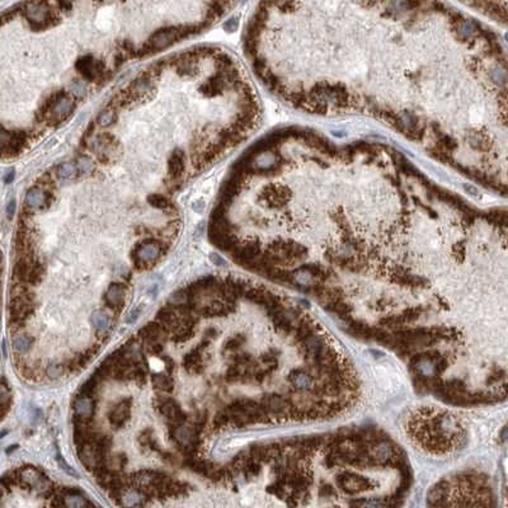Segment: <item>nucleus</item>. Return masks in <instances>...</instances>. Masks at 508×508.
<instances>
[{
	"instance_id": "nucleus-1",
	"label": "nucleus",
	"mask_w": 508,
	"mask_h": 508,
	"mask_svg": "<svg viewBox=\"0 0 508 508\" xmlns=\"http://www.w3.org/2000/svg\"><path fill=\"white\" fill-rule=\"evenodd\" d=\"M438 0H421L381 37L325 35L304 44L251 36L272 91L314 113H366L480 182L506 170L507 73L497 36L464 18L444 35L417 23Z\"/></svg>"
},
{
	"instance_id": "nucleus-2",
	"label": "nucleus",
	"mask_w": 508,
	"mask_h": 508,
	"mask_svg": "<svg viewBox=\"0 0 508 508\" xmlns=\"http://www.w3.org/2000/svg\"><path fill=\"white\" fill-rule=\"evenodd\" d=\"M159 412L167 418L172 426H179L186 421V414L182 412L179 406L170 398H159L158 400Z\"/></svg>"
},
{
	"instance_id": "nucleus-3",
	"label": "nucleus",
	"mask_w": 508,
	"mask_h": 508,
	"mask_svg": "<svg viewBox=\"0 0 508 508\" xmlns=\"http://www.w3.org/2000/svg\"><path fill=\"white\" fill-rule=\"evenodd\" d=\"M179 35H181L179 29L174 28V27H167V28L159 29L158 32L150 38L149 49L158 50V49H164V47L169 46L175 40H178Z\"/></svg>"
},
{
	"instance_id": "nucleus-4",
	"label": "nucleus",
	"mask_w": 508,
	"mask_h": 508,
	"mask_svg": "<svg viewBox=\"0 0 508 508\" xmlns=\"http://www.w3.org/2000/svg\"><path fill=\"white\" fill-rule=\"evenodd\" d=\"M131 413V399H122L120 403L114 406L109 413V422L114 428H120L127 422Z\"/></svg>"
},
{
	"instance_id": "nucleus-5",
	"label": "nucleus",
	"mask_w": 508,
	"mask_h": 508,
	"mask_svg": "<svg viewBox=\"0 0 508 508\" xmlns=\"http://www.w3.org/2000/svg\"><path fill=\"white\" fill-rule=\"evenodd\" d=\"M160 254V246L158 242H145L141 246L138 247L136 252V259L138 264H149V263L155 262L159 258Z\"/></svg>"
},
{
	"instance_id": "nucleus-6",
	"label": "nucleus",
	"mask_w": 508,
	"mask_h": 508,
	"mask_svg": "<svg viewBox=\"0 0 508 508\" xmlns=\"http://www.w3.org/2000/svg\"><path fill=\"white\" fill-rule=\"evenodd\" d=\"M126 290L120 283H112L105 292V303L111 309L120 310L125 304Z\"/></svg>"
},
{
	"instance_id": "nucleus-7",
	"label": "nucleus",
	"mask_w": 508,
	"mask_h": 508,
	"mask_svg": "<svg viewBox=\"0 0 508 508\" xmlns=\"http://www.w3.org/2000/svg\"><path fill=\"white\" fill-rule=\"evenodd\" d=\"M74 410H75L76 421L89 422L93 417L94 404L91 398L79 397V399L74 404Z\"/></svg>"
},
{
	"instance_id": "nucleus-8",
	"label": "nucleus",
	"mask_w": 508,
	"mask_h": 508,
	"mask_svg": "<svg viewBox=\"0 0 508 508\" xmlns=\"http://www.w3.org/2000/svg\"><path fill=\"white\" fill-rule=\"evenodd\" d=\"M74 111V102L69 97H61L55 101L53 105L50 108V113L52 114V118L62 120L67 117L71 112Z\"/></svg>"
},
{
	"instance_id": "nucleus-9",
	"label": "nucleus",
	"mask_w": 508,
	"mask_h": 508,
	"mask_svg": "<svg viewBox=\"0 0 508 508\" xmlns=\"http://www.w3.org/2000/svg\"><path fill=\"white\" fill-rule=\"evenodd\" d=\"M140 337L144 339V341H158L161 342L165 336H167V332L159 324L158 321H152V323H149L146 324L143 329L140 330Z\"/></svg>"
},
{
	"instance_id": "nucleus-10",
	"label": "nucleus",
	"mask_w": 508,
	"mask_h": 508,
	"mask_svg": "<svg viewBox=\"0 0 508 508\" xmlns=\"http://www.w3.org/2000/svg\"><path fill=\"white\" fill-rule=\"evenodd\" d=\"M184 367L188 372L191 374H199L201 372L202 367V357L201 352H200V348H196L193 350L191 354H188L187 356L184 357Z\"/></svg>"
},
{
	"instance_id": "nucleus-11",
	"label": "nucleus",
	"mask_w": 508,
	"mask_h": 508,
	"mask_svg": "<svg viewBox=\"0 0 508 508\" xmlns=\"http://www.w3.org/2000/svg\"><path fill=\"white\" fill-rule=\"evenodd\" d=\"M47 195L45 191L40 188H32L29 190L26 196V203L29 208H41L46 203Z\"/></svg>"
},
{
	"instance_id": "nucleus-12",
	"label": "nucleus",
	"mask_w": 508,
	"mask_h": 508,
	"mask_svg": "<svg viewBox=\"0 0 508 508\" xmlns=\"http://www.w3.org/2000/svg\"><path fill=\"white\" fill-rule=\"evenodd\" d=\"M152 385L161 392H172L173 380L167 374H154L152 377Z\"/></svg>"
},
{
	"instance_id": "nucleus-13",
	"label": "nucleus",
	"mask_w": 508,
	"mask_h": 508,
	"mask_svg": "<svg viewBox=\"0 0 508 508\" xmlns=\"http://www.w3.org/2000/svg\"><path fill=\"white\" fill-rule=\"evenodd\" d=\"M91 320H92V324L94 325V328H96L97 330L108 329L109 323H111L108 315H107L104 311H101V310H98V311H94L93 314H92Z\"/></svg>"
},
{
	"instance_id": "nucleus-14",
	"label": "nucleus",
	"mask_w": 508,
	"mask_h": 508,
	"mask_svg": "<svg viewBox=\"0 0 508 508\" xmlns=\"http://www.w3.org/2000/svg\"><path fill=\"white\" fill-rule=\"evenodd\" d=\"M33 339L28 336H17L13 339V347L17 351L18 354L24 355L27 354L31 347H32Z\"/></svg>"
},
{
	"instance_id": "nucleus-15",
	"label": "nucleus",
	"mask_w": 508,
	"mask_h": 508,
	"mask_svg": "<svg viewBox=\"0 0 508 508\" xmlns=\"http://www.w3.org/2000/svg\"><path fill=\"white\" fill-rule=\"evenodd\" d=\"M100 380H101V377L98 376L97 374H94L91 379L88 380L87 383L83 384L82 388H80V390H79L80 397L91 398L92 395L94 394V392H96V389H97V386H98Z\"/></svg>"
},
{
	"instance_id": "nucleus-16",
	"label": "nucleus",
	"mask_w": 508,
	"mask_h": 508,
	"mask_svg": "<svg viewBox=\"0 0 508 508\" xmlns=\"http://www.w3.org/2000/svg\"><path fill=\"white\" fill-rule=\"evenodd\" d=\"M201 312L203 314L204 316H219V315H224V314H225L226 307H225V305L221 304V303H219V301H215V303H212L211 305L204 306L203 309L201 310Z\"/></svg>"
},
{
	"instance_id": "nucleus-17",
	"label": "nucleus",
	"mask_w": 508,
	"mask_h": 508,
	"mask_svg": "<svg viewBox=\"0 0 508 508\" xmlns=\"http://www.w3.org/2000/svg\"><path fill=\"white\" fill-rule=\"evenodd\" d=\"M74 172H75V169H74V167L71 164H64V165H61L60 169H58L57 177L60 181H67V179H70L71 177H73Z\"/></svg>"
},
{
	"instance_id": "nucleus-18",
	"label": "nucleus",
	"mask_w": 508,
	"mask_h": 508,
	"mask_svg": "<svg viewBox=\"0 0 508 508\" xmlns=\"http://www.w3.org/2000/svg\"><path fill=\"white\" fill-rule=\"evenodd\" d=\"M146 350L149 351L152 355H155V356H159L163 351V346H161V342L158 341H145Z\"/></svg>"
},
{
	"instance_id": "nucleus-19",
	"label": "nucleus",
	"mask_w": 508,
	"mask_h": 508,
	"mask_svg": "<svg viewBox=\"0 0 508 508\" xmlns=\"http://www.w3.org/2000/svg\"><path fill=\"white\" fill-rule=\"evenodd\" d=\"M98 121H100V125L102 126V127H107V126H109L114 121L113 112H112V111H104L100 116Z\"/></svg>"
},
{
	"instance_id": "nucleus-20",
	"label": "nucleus",
	"mask_w": 508,
	"mask_h": 508,
	"mask_svg": "<svg viewBox=\"0 0 508 508\" xmlns=\"http://www.w3.org/2000/svg\"><path fill=\"white\" fill-rule=\"evenodd\" d=\"M141 310H143V307H141V306L140 307H139V306L135 307V309L132 310V311L129 314V316H127L126 321H127V323H134V321L139 318V315H140Z\"/></svg>"
},
{
	"instance_id": "nucleus-21",
	"label": "nucleus",
	"mask_w": 508,
	"mask_h": 508,
	"mask_svg": "<svg viewBox=\"0 0 508 508\" xmlns=\"http://www.w3.org/2000/svg\"><path fill=\"white\" fill-rule=\"evenodd\" d=\"M14 210H15V202L10 201L8 203V206H6V215H8V219H12L13 215H14Z\"/></svg>"
},
{
	"instance_id": "nucleus-22",
	"label": "nucleus",
	"mask_w": 508,
	"mask_h": 508,
	"mask_svg": "<svg viewBox=\"0 0 508 508\" xmlns=\"http://www.w3.org/2000/svg\"><path fill=\"white\" fill-rule=\"evenodd\" d=\"M13 177H14V172H10V173H9V174L6 175V177H5V182H8V183H9V182H12Z\"/></svg>"
},
{
	"instance_id": "nucleus-23",
	"label": "nucleus",
	"mask_w": 508,
	"mask_h": 508,
	"mask_svg": "<svg viewBox=\"0 0 508 508\" xmlns=\"http://www.w3.org/2000/svg\"><path fill=\"white\" fill-rule=\"evenodd\" d=\"M1 259H3V255H1V252H0V263H1Z\"/></svg>"
},
{
	"instance_id": "nucleus-24",
	"label": "nucleus",
	"mask_w": 508,
	"mask_h": 508,
	"mask_svg": "<svg viewBox=\"0 0 508 508\" xmlns=\"http://www.w3.org/2000/svg\"><path fill=\"white\" fill-rule=\"evenodd\" d=\"M0 305H1V301H0Z\"/></svg>"
}]
</instances>
